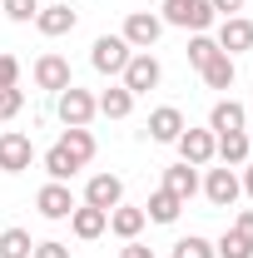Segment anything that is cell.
<instances>
[{
	"instance_id": "cell-1",
	"label": "cell",
	"mask_w": 253,
	"mask_h": 258,
	"mask_svg": "<svg viewBox=\"0 0 253 258\" xmlns=\"http://www.w3.org/2000/svg\"><path fill=\"white\" fill-rule=\"evenodd\" d=\"M159 20H164V25H179V30H194V35H209L214 5H209V0H164V5H159Z\"/></svg>"
},
{
	"instance_id": "cell-2",
	"label": "cell",
	"mask_w": 253,
	"mask_h": 258,
	"mask_svg": "<svg viewBox=\"0 0 253 258\" xmlns=\"http://www.w3.org/2000/svg\"><path fill=\"white\" fill-rule=\"evenodd\" d=\"M55 114L65 119V129H90V119H95V95L90 90H80V85H70V90H60L55 95Z\"/></svg>"
},
{
	"instance_id": "cell-3",
	"label": "cell",
	"mask_w": 253,
	"mask_h": 258,
	"mask_svg": "<svg viewBox=\"0 0 253 258\" xmlns=\"http://www.w3.org/2000/svg\"><path fill=\"white\" fill-rule=\"evenodd\" d=\"M119 80H124V90H129V95H149L159 80H164V70H159V60L149 55V50H134Z\"/></svg>"
},
{
	"instance_id": "cell-4",
	"label": "cell",
	"mask_w": 253,
	"mask_h": 258,
	"mask_svg": "<svg viewBox=\"0 0 253 258\" xmlns=\"http://www.w3.org/2000/svg\"><path fill=\"white\" fill-rule=\"evenodd\" d=\"M129 55H134V50L124 45V35H99L95 45H90V64H95L99 75H124Z\"/></svg>"
},
{
	"instance_id": "cell-5",
	"label": "cell",
	"mask_w": 253,
	"mask_h": 258,
	"mask_svg": "<svg viewBox=\"0 0 253 258\" xmlns=\"http://www.w3.org/2000/svg\"><path fill=\"white\" fill-rule=\"evenodd\" d=\"M119 35H124L129 50H154L159 35H164V20H159L154 10H134V15L124 20V30H119Z\"/></svg>"
},
{
	"instance_id": "cell-6",
	"label": "cell",
	"mask_w": 253,
	"mask_h": 258,
	"mask_svg": "<svg viewBox=\"0 0 253 258\" xmlns=\"http://www.w3.org/2000/svg\"><path fill=\"white\" fill-rule=\"evenodd\" d=\"M35 164V144H30V134H20V129H5L0 134V169L5 174H25Z\"/></svg>"
},
{
	"instance_id": "cell-7",
	"label": "cell",
	"mask_w": 253,
	"mask_h": 258,
	"mask_svg": "<svg viewBox=\"0 0 253 258\" xmlns=\"http://www.w3.org/2000/svg\"><path fill=\"white\" fill-rule=\"evenodd\" d=\"M174 149H179V159H184V164L204 169V164L214 159V129H189V124H184V134L174 139Z\"/></svg>"
},
{
	"instance_id": "cell-8",
	"label": "cell",
	"mask_w": 253,
	"mask_h": 258,
	"mask_svg": "<svg viewBox=\"0 0 253 258\" xmlns=\"http://www.w3.org/2000/svg\"><path fill=\"white\" fill-rule=\"evenodd\" d=\"M35 209H40V219H50V224H60V219H70L75 214V194H70V184H45V189L35 194Z\"/></svg>"
},
{
	"instance_id": "cell-9",
	"label": "cell",
	"mask_w": 253,
	"mask_h": 258,
	"mask_svg": "<svg viewBox=\"0 0 253 258\" xmlns=\"http://www.w3.org/2000/svg\"><path fill=\"white\" fill-rule=\"evenodd\" d=\"M85 204L109 214L114 204H124V179H119V174H95V179L85 184Z\"/></svg>"
},
{
	"instance_id": "cell-10",
	"label": "cell",
	"mask_w": 253,
	"mask_h": 258,
	"mask_svg": "<svg viewBox=\"0 0 253 258\" xmlns=\"http://www.w3.org/2000/svg\"><path fill=\"white\" fill-rule=\"evenodd\" d=\"M204 194H209V204H214V209H233V199L243 194V184H238V174L223 164V169H209V179H204Z\"/></svg>"
},
{
	"instance_id": "cell-11",
	"label": "cell",
	"mask_w": 253,
	"mask_h": 258,
	"mask_svg": "<svg viewBox=\"0 0 253 258\" xmlns=\"http://www.w3.org/2000/svg\"><path fill=\"white\" fill-rule=\"evenodd\" d=\"M35 85L50 90V95L70 90V85H75V80H70V60H65V55H40V60H35Z\"/></svg>"
},
{
	"instance_id": "cell-12",
	"label": "cell",
	"mask_w": 253,
	"mask_h": 258,
	"mask_svg": "<svg viewBox=\"0 0 253 258\" xmlns=\"http://www.w3.org/2000/svg\"><path fill=\"white\" fill-rule=\"evenodd\" d=\"M214 154H219L228 169L248 164V159H253V139H248V129H228V134H214Z\"/></svg>"
},
{
	"instance_id": "cell-13",
	"label": "cell",
	"mask_w": 253,
	"mask_h": 258,
	"mask_svg": "<svg viewBox=\"0 0 253 258\" xmlns=\"http://www.w3.org/2000/svg\"><path fill=\"white\" fill-rule=\"evenodd\" d=\"M219 50L223 55H243V50H253V20H243V15H228L219 25Z\"/></svg>"
},
{
	"instance_id": "cell-14",
	"label": "cell",
	"mask_w": 253,
	"mask_h": 258,
	"mask_svg": "<svg viewBox=\"0 0 253 258\" xmlns=\"http://www.w3.org/2000/svg\"><path fill=\"white\" fill-rule=\"evenodd\" d=\"M75 25H80V15H75L70 5H60V0H50V5L35 15V30H40V35H50V40H55V35H70Z\"/></svg>"
},
{
	"instance_id": "cell-15",
	"label": "cell",
	"mask_w": 253,
	"mask_h": 258,
	"mask_svg": "<svg viewBox=\"0 0 253 258\" xmlns=\"http://www.w3.org/2000/svg\"><path fill=\"white\" fill-rule=\"evenodd\" d=\"M179 134H184V114H179L174 104H159L154 114H149V139H154V144H174Z\"/></svg>"
},
{
	"instance_id": "cell-16",
	"label": "cell",
	"mask_w": 253,
	"mask_h": 258,
	"mask_svg": "<svg viewBox=\"0 0 253 258\" xmlns=\"http://www.w3.org/2000/svg\"><path fill=\"white\" fill-rule=\"evenodd\" d=\"M70 228H75V238H99L104 228H109V214L104 209H90V204H75V214H70Z\"/></svg>"
},
{
	"instance_id": "cell-17",
	"label": "cell",
	"mask_w": 253,
	"mask_h": 258,
	"mask_svg": "<svg viewBox=\"0 0 253 258\" xmlns=\"http://www.w3.org/2000/svg\"><path fill=\"white\" fill-rule=\"evenodd\" d=\"M248 124V109L238 104V99H219L214 109H209V129L214 134H228V129H243Z\"/></svg>"
},
{
	"instance_id": "cell-18",
	"label": "cell",
	"mask_w": 253,
	"mask_h": 258,
	"mask_svg": "<svg viewBox=\"0 0 253 258\" xmlns=\"http://www.w3.org/2000/svg\"><path fill=\"white\" fill-rule=\"evenodd\" d=\"M149 224V219H144V209H134V204H114V209H109V233H119V238H139V228Z\"/></svg>"
},
{
	"instance_id": "cell-19",
	"label": "cell",
	"mask_w": 253,
	"mask_h": 258,
	"mask_svg": "<svg viewBox=\"0 0 253 258\" xmlns=\"http://www.w3.org/2000/svg\"><path fill=\"white\" fill-rule=\"evenodd\" d=\"M164 189L174 194V199H184V204H189L194 194H199V174H194V164H174V169H164Z\"/></svg>"
},
{
	"instance_id": "cell-20",
	"label": "cell",
	"mask_w": 253,
	"mask_h": 258,
	"mask_svg": "<svg viewBox=\"0 0 253 258\" xmlns=\"http://www.w3.org/2000/svg\"><path fill=\"white\" fill-rule=\"evenodd\" d=\"M95 109L104 119H129V109H134V95H129L124 85H109L104 95H95Z\"/></svg>"
},
{
	"instance_id": "cell-21",
	"label": "cell",
	"mask_w": 253,
	"mask_h": 258,
	"mask_svg": "<svg viewBox=\"0 0 253 258\" xmlns=\"http://www.w3.org/2000/svg\"><path fill=\"white\" fill-rule=\"evenodd\" d=\"M199 75H204V85H209V90H233V80H238V70H233V55H223V50H219L209 64H204Z\"/></svg>"
},
{
	"instance_id": "cell-22",
	"label": "cell",
	"mask_w": 253,
	"mask_h": 258,
	"mask_svg": "<svg viewBox=\"0 0 253 258\" xmlns=\"http://www.w3.org/2000/svg\"><path fill=\"white\" fill-rule=\"evenodd\" d=\"M60 149L85 169V164L95 159V134H90V129H65V134H60Z\"/></svg>"
},
{
	"instance_id": "cell-23",
	"label": "cell",
	"mask_w": 253,
	"mask_h": 258,
	"mask_svg": "<svg viewBox=\"0 0 253 258\" xmlns=\"http://www.w3.org/2000/svg\"><path fill=\"white\" fill-rule=\"evenodd\" d=\"M179 209H184V199H174L169 189H159V194H149V204H144V219H154V224H174Z\"/></svg>"
},
{
	"instance_id": "cell-24",
	"label": "cell",
	"mask_w": 253,
	"mask_h": 258,
	"mask_svg": "<svg viewBox=\"0 0 253 258\" xmlns=\"http://www.w3.org/2000/svg\"><path fill=\"white\" fill-rule=\"evenodd\" d=\"M30 253H35V243L25 228H5L0 233V258H30Z\"/></svg>"
},
{
	"instance_id": "cell-25",
	"label": "cell",
	"mask_w": 253,
	"mask_h": 258,
	"mask_svg": "<svg viewBox=\"0 0 253 258\" xmlns=\"http://www.w3.org/2000/svg\"><path fill=\"white\" fill-rule=\"evenodd\" d=\"M75 169H80V164L70 159V154H65L60 144H55V149H50V154H45V174H50V179H55V184H70V179H75Z\"/></svg>"
},
{
	"instance_id": "cell-26",
	"label": "cell",
	"mask_w": 253,
	"mask_h": 258,
	"mask_svg": "<svg viewBox=\"0 0 253 258\" xmlns=\"http://www.w3.org/2000/svg\"><path fill=\"white\" fill-rule=\"evenodd\" d=\"M214 55H219V40H214V35H194V40H189V64H194V70H204Z\"/></svg>"
},
{
	"instance_id": "cell-27",
	"label": "cell",
	"mask_w": 253,
	"mask_h": 258,
	"mask_svg": "<svg viewBox=\"0 0 253 258\" xmlns=\"http://www.w3.org/2000/svg\"><path fill=\"white\" fill-rule=\"evenodd\" d=\"M174 258H214V243H209V238H199V233H189V238H179V243H174Z\"/></svg>"
},
{
	"instance_id": "cell-28",
	"label": "cell",
	"mask_w": 253,
	"mask_h": 258,
	"mask_svg": "<svg viewBox=\"0 0 253 258\" xmlns=\"http://www.w3.org/2000/svg\"><path fill=\"white\" fill-rule=\"evenodd\" d=\"M0 10H5L15 25H30L35 15H40V0H0Z\"/></svg>"
},
{
	"instance_id": "cell-29",
	"label": "cell",
	"mask_w": 253,
	"mask_h": 258,
	"mask_svg": "<svg viewBox=\"0 0 253 258\" xmlns=\"http://www.w3.org/2000/svg\"><path fill=\"white\" fill-rule=\"evenodd\" d=\"M214 258H253V248L243 238H233V233H223L219 243H214Z\"/></svg>"
},
{
	"instance_id": "cell-30",
	"label": "cell",
	"mask_w": 253,
	"mask_h": 258,
	"mask_svg": "<svg viewBox=\"0 0 253 258\" xmlns=\"http://www.w3.org/2000/svg\"><path fill=\"white\" fill-rule=\"evenodd\" d=\"M20 109H25V95H20V90H0V124L15 119Z\"/></svg>"
},
{
	"instance_id": "cell-31",
	"label": "cell",
	"mask_w": 253,
	"mask_h": 258,
	"mask_svg": "<svg viewBox=\"0 0 253 258\" xmlns=\"http://www.w3.org/2000/svg\"><path fill=\"white\" fill-rule=\"evenodd\" d=\"M15 85H20V60L0 55V90H15Z\"/></svg>"
},
{
	"instance_id": "cell-32",
	"label": "cell",
	"mask_w": 253,
	"mask_h": 258,
	"mask_svg": "<svg viewBox=\"0 0 253 258\" xmlns=\"http://www.w3.org/2000/svg\"><path fill=\"white\" fill-rule=\"evenodd\" d=\"M228 233H233V238H243V243L253 248V209H243V214L233 219V228H228Z\"/></svg>"
},
{
	"instance_id": "cell-33",
	"label": "cell",
	"mask_w": 253,
	"mask_h": 258,
	"mask_svg": "<svg viewBox=\"0 0 253 258\" xmlns=\"http://www.w3.org/2000/svg\"><path fill=\"white\" fill-rule=\"evenodd\" d=\"M30 258H70V248L50 238V243H35V253H30Z\"/></svg>"
},
{
	"instance_id": "cell-34",
	"label": "cell",
	"mask_w": 253,
	"mask_h": 258,
	"mask_svg": "<svg viewBox=\"0 0 253 258\" xmlns=\"http://www.w3.org/2000/svg\"><path fill=\"white\" fill-rule=\"evenodd\" d=\"M119 258H154V248H149V243H139V238H129L124 248H119Z\"/></svg>"
},
{
	"instance_id": "cell-35",
	"label": "cell",
	"mask_w": 253,
	"mask_h": 258,
	"mask_svg": "<svg viewBox=\"0 0 253 258\" xmlns=\"http://www.w3.org/2000/svg\"><path fill=\"white\" fill-rule=\"evenodd\" d=\"M209 5H214V15H223V20H228V15H238V10H243V0H209Z\"/></svg>"
},
{
	"instance_id": "cell-36",
	"label": "cell",
	"mask_w": 253,
	"mask_h": 258,
	"mask_svg": "<svg viewBox=\"0 0 253 258\" xmlns=\"http://www.w3.org/2000/svg\"><path fill=\"white\" fill-rule=\"evenodd\" d=\"M238 184H243V194H253V164H248V174H243Z\"/></svg>"
}]
</instances>
